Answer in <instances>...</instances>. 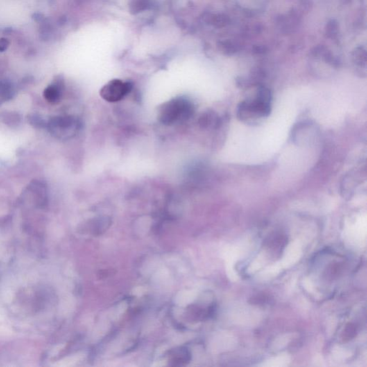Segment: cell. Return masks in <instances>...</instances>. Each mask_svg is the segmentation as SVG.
Here are the masks:
<instances>
[{
  "instance_id": "10",
  "label": "cell",
  "mask_w": 367,
  "mask_h": 367,
  "mask_svg": "<svg viewBox=\"0 0 367 367\" xmlns=\"http://www.w3.org/2000/svg\"><path fill=\"white\" fill-rule=\"evenodd\" d=\"M356 328L354 324L350 323L346 328L345 331H343V340L344 341H349L356 336Z\"/></svg>"
},
{
  "instance_id": "2",
  "label": "cell",
  "mask_w": 367,
  "mask_h": 367,
  "mask_svg": "<svg viewBox=\"0 0 367 367\" xmlns=\"http://www.w3.org/2000/svg\"><path fill=\"white\" fill-rule=\"evenodd\" d=\"M271 99L270 91L266 88H261L254 99L241 103L238 106V116L243 121L267 117L270 112Z\"/></svg>"
},
{
  "instance_id": "1",
  "label": "cell",
  "mask_w": 367,
  "mask_h": 367,
  "mask_svg": "<svg viewBox=\"0 0 367 367\" xmlns=\"http://www.w3.org/2000/svg\"><path fill=\"white\" fill-rule=\"evenodd\" d=\"M194 113V105L184 97L174 98L163 103L158 109V119L165 126H171L187 121Z\"/></svg>"
},
{
  "instance_id": "12",
  "label": "cell",
  "mask_w": 367,
  "mask_h": 367,
  "mask_svg": "<svg viewBox=\"0 0 367 367\" xmlns=\"http://www.w3.org/2000/svg\"><path fill=\"white\" fill-rule=\"evenodd\" d=\"M9 42L6 39H1L0 40V51H5L8 48Z\"/></svg>"
},
{
  "instance_id": "6",
  "label": "cell",
  "mask_w": 367,
  "mask_h": 367,
  "mask_svg": "<svg viewBox=\"0 0 367 367\" xmlns=\"http://www.w3.org/2000/svg\"><path fill=\"white\" fill-rule=\"evenodd\" d=\"M190 359V354L187 349H181L172 359L174 365H182Z\"/></svg>"
},
{
  "instance_id": "5",
  "label": "cell",
  "mask_w": 367,
  "mask_h": 367,
  "mask_svg": "<svg viewBox=\"0 0 367 367\" xmlns=\"http://www.w3.org/2000/svg\"><path fill=\"white\" fill-rule=\"evenodd\" d=\"M62 94H63V82L61 80H56L44 91L45 98L52 104L59 103L62 97Z\"/></svg>"
},
{
  "instance_id": "8",
  "label": "cell",
  "mask_w": 367,
  "mask_h": 367,
  "mask_svg": "<svg viewBox=\"0 0 367 367\" xmlns=\"http://www.w3.org/2000/svg\"><path fill=\"white\" fill-rule=\"evenodd\" d=\"M146 8V0H132V3H131L130 10L134 14L142 11Z\"/></svg>"
},
{
  "instance_id": "4",
  "label": "cell",
  "mask_w": 367,
  "mask_h": 367,
  "mask_svg": "<svg viewBox=\"0 0 367 367\" xmlns=\"http://www.w3.org/2000/svg\"><path fill=\"white\" fill-rule=\"evenodd\" d=\"M132 84L121 80L114 79L105 84L100 91L101 98L110 103L121 101L132 90Z\"/></svg>"
},
{
  "instance_id": "7",
  "label": "cell",
  "mask_w": 367,
  "mask_h": 367,
  "mask_svg": "<svg viewBox=\"0 0 367 367\" xmlns=\"http://www.w3.org/2000/svg\"><path fill=\"white\" fill-rule=\"evenodd\" d=\"M14 92L10 85L6 83L0 84V99L8 101L11 99Z\"/></svg>"
},
{
  "instance_id": "3",
  "label": "cell",
  "mask_w": 367,
  "mask_h": 367,
  "mask_svg": "<svg viewBox=\"0 0 367 367\" xmlns=\"http://www.w3.org/2000/svg\"><path fill=\"white\" fill-rule=\"evenodd\" d=\"M46 127L53 137L61 140H67L76 135L80 129V123L73 116H55L50 119Z\"/></svg>"
},
{
  "instance_id": "11",
  "label": "cell",
  "mask_w": 367,
  "mask_h": 367,
  "mask_svg": "<svg viewBox=\"0 0 367 367\" xmlns=\"http://www.w3.org/2000/svg\"><path fill=\"white\" fill-rule=\"evenodd\" d=\"M3 119H4L5 123H6L8 125H10L11 126L19 122L18 115H17V114H12V113L5 114V116L3 117Z\"/></svg>"
},
{
  "instance_id": "9",
  "label": "cell",
  "mask_w": 367,
  "mask_h": 367,
  "mask_svg": "<svg viewBox=\"0 0 367 367\" xmlns=\"http://www.w3.org/2000/svg\"><path fill=\"white\" fill-rule=\"evenodd\" d=\"M29 121L30 123L36 128H44V127L47 126V123L44 121V119L40 116L35 115V114L30 116Z\"/></svg>"
}]
</instances>
